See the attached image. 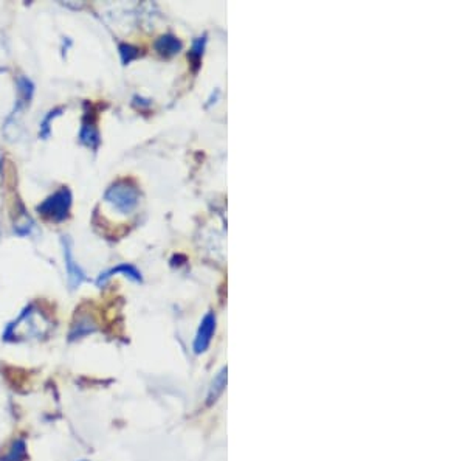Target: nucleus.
I'll list each match as a JSON object with an SVG mask.
<instances>
[{
	"label": "nucleus",
	"instance_id": "obj_1",
	"mask_svg": "<svg viewBox=\"0 0 465 461\" xmlns=\"http://www.w3.org/2000/svg\"><path fill=\"white\" fill-rule=\"evenodd\" d=\"M52 328L50 320L37 311L35 306H28L15 322L6 326L3 338L8 342H22L31 338H41Z\"/></svg>",
	"mask_w": 465,
	"mask_h": 461
},
{
	"label": "nucleus",
	"instance_id": "obj_2",
	"mask_svg": "<svg viewBox=\"0 0 465 461\" xmlns=\"http://www.w3.org/2000/svg\"><path fill=\"white\" fill-rule=\"evenodd\" d=\"M104 201L120 215H131L140 204V191L131 181H118L107 188Z\"/></svg>",
	"mask_w": 465,
	"mask_h": 461
},
{
	"label": "nucleus",
	"instance_id": "obj_3",
	"mask_svg": "<svg viewBox=\"0 0 465 461\" xmlns=\"http://www.w3.org/2000/svg\"><path fill=\"white\" fill-rule=\"evenodd\" d=\"M70 207H72V193L68 188H61L37 205V211L50 221L61 222L68 217Z\"/></svg>",
	"mask_w": 465,
	"mask_h": 461
},
{
	"label": "nucleus",
	"instance_id": "obj_4",
	"mask_svg": "<svg viewBox=\"0 0 465 461\" xmlns=\"http://www.w3.org/2000/svg\"><path fill=\"white\" fill-rule=\"evenodd\" d=\"M61 244H62V251H64V261H66L68 286H70V289H78L84 281H87L86 272L82 271L81 266L75 260L72 241H70L68 236H62Z\"/></svg>",
	"mask_w": 465,
	"mask_h": 461
},
{
	"label": "nucleus",
	"instance_id": "obj_5",
	"mask_svg": "<svg viewBox=\"0 0 465 461\" xmlns=\"http://www.w3.org/2000/svg\"><path fill=\"white\" fill-rule=\"evenodd\" d=\"M214 331H216V314L208 312L200 322V326L199 329H197V334L194 338L196 354H202L208 350L209 343H211V338L214 336Z\"/></svg>",
	"mask_w": 465,
	"mask_h": 461
},
{
	"label": "nucleus",
	"instance_id": "obj_6",
	"mask_svg": "<svg viewBox=\"0 0 465 461\" xmlns=\"http://www.w3.org/2000/svg\"><path fill=\"white\" fill-rule=\"evenodd\" d=\"M117 273H124V277L137 281V283H142V280H143L142 273H140L137 267H133L132 264H118L117 267L107 269L106 272L99 273V277L97 280V286L101 287L103 284H106L107 281H109L113 277V275H117Z\"/></svg>",
	"mask_w": 465,
	"mask_h": 461
},
{
	"label": "nucleus",
	"instance_id": "obj_7",
	"mask_svg": "<svg viewBox=\"0 0 465 461\" xmlns=\"http://www.w3.org/2000/svg\"><path fill=\"white\" fill-rule=\"evenodd\" d=\"M182 48H183L182 41L178 39V37L173 36V35H163L155 41L157 53L164 56V57L177 55Z\"/></svg>",
	"mask_w": 465,
	"mask_h": 461
},
{
	"label": "nucleus",
	"instance_id": "obj_8",
	"mask_svg": "<svg viewBox=\"0 0 465 461\" xmlns=\"http://www.w3.org/2000/svg\"><path fill=\"white\" fill-rule=\"evenodd\" d=\"M79 140L82 145L88 146V148H92V150L98 148L101 140H99V132L97 129V126H95L93 120L91 121L86 117L84 123H82V127H81V132H79Z\"/></svg>",
	"mask_w": 465,
	"mask_h": 461
},
{
	"label": "nucleus",
	"instance_id": "obj_9",
	"mask_svg": "<svg viewBox=\"0 0 465 461\" xmlns=\"http://www.w3.org/2000/svg\"><path fill=\"white\" fill-rule=\"evenodd\" d=\"M17 92H19V102L16 106V111L12 114L21 111V109L27 106L30 100L33 98V93H35L33 82H31L28 78H25V76H19V78H17Z\"/></svg>",
	"mask_w": 465,
	"mask_h": 461
},
{
	"label": "nucleus",
	"instance_id": "obj_10",
	"mask_svg": "<svg viewBox=\"0 0 465 461\" xmlns=\"http://www.w3.org/2000/svg\"><path fill=\"white\" fill-rule=\"evenodd\" d=\"M227 387V368H222L211 382V387L208 390V396H207V402L208 404H213V402L218 401L219 396L224 393V390Z\"/></svg>",
	"mask_w": 465,
	"mask_h": 461
},
{
	"label": "nucleus",
	"instance_id": "obj_11",
	"mask_svg": "<svg viewBox=\"0 0 465 461\" xmlns=\"http://www.w3.org/2000/svg\"><path fill=\"white\" fill-rule=\"evenodd\" d=\"M97 329V326L91 320V317H81L78 322H76L72 326V331H70V341H75V338H81L87 334H92V332Z\"/></svg>",
	"mask_w": 465,
	"mask_h": 461
},
{
	"label": "nucleus",
	"instance_id": "obj_12",
	"mask_svg": "<svg viewBox=\"0 0 465 461\" xmlns=\"http://www.w3.org/2000/svg\"><path fill=\"white\" fill-rule=\"evenodd\" d=\"M27 460V444L23 440H15L10 449L5 452L2 461H25Z\"/></svg>",
	"mask_w": 465,
	"mask_h": 461
},
{
	"label": "nucleus",
	"instance_id": "obj_13",
	"mask_svg": "<svg viewBox=\"0 0 465 461\" xmlns=\"http://www.w3.org/2000/svg\"><path fill=\"white\" fill-rule=\"evenodd\" d=\"M61 112H62V107L55 109V111H50L47 117L42 120V123L39 126V136L44 140H47L50 137V132H52V126H50V123H52V120H55L56 117H59Z\"/></svg>",
	"mask_w": 465,
	"mask_h": 461
},
{
	"label": "nucleus",
	"instance_id": "obj_14",
	"mask_svg": "<svg viewBox=\"0 0 465 461\" xmlns=\"http://www.w3.org/2000/svg\"><path fill=\"white\" fill-rule=\"evenodd\" d=\"M138 48L129 46V44H123V46H120V56H121V61H123L124 66L127 64H131L133 60H137L138 57Z\"/></svg>",
	"mask_w": 465,
	"mask_h": 461
},
{
	"label": "nucleus",
	"instance_id": "obj_15",
	"mask_svg": "<svg viewBox=\"0 0 465 461\" xmlns=\"http://www.w3.org/2000/svg\"><path fill=\"white\" fill-rule=\"evenodd\" d=\"M203 48H205V37H199V39L194 42L193 50H191V55H193L196 62L200 61V57L203 55Z\"/></svg>",
	"mask_w": 465,
	"mask_h": 461
},
{
	"label": "nucleus",
	"instance_id": "obj_16",
	"mask_svg": "<svg viewBox=\"0 0 465 461\" xmlns=\"http://www.w3.org/2000/svg\"><path fill=\"white\" fill-rule=\"evenodd\" d=\"M81 461H87V460H81Z\"/></svg>",
	"mask_w": 465,
	"mask_h": 461
}]
</instances>
